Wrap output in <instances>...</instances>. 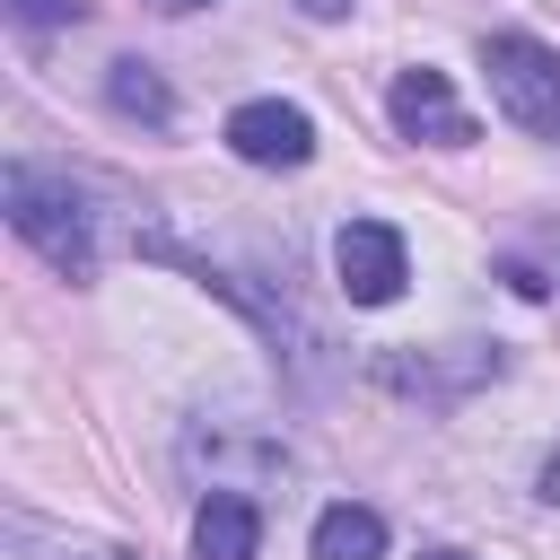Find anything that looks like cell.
<instances>
[{
	"label": "cell",
	"instance_id": "obj_1",
	"mask_svg": "<svg viewBox=\"0 0 560 560\" xmlns=\"http://www.w3.org/2000/svg\"><path fill=\"white\" fill-rule=\"evenodd\" d=\"M0 210H9V228H18L61 280H96V210H88V192H79L70 175L9 158V175H0Z\"/></svg>",
	"mask_w": 560,
	"mask_h": 560
},
{
	"label": "cell",
	"instance_id": "obj_2",
	"mask_svg": "<svg viewBox=\"0 0 560 560\" xmlns=\"http://www.w3.org/2000/svg\"><path fill=\"white\" fill-rule=\"evenodd\" d=\"M481 70H490V96H499V114H508L516 131L560 140V52H551L542 35H525V26L481 35Z\"/></svg>",
	"mask_w": 560,
	"mask_h": 560
},
{
	"label": "cell",
	"instance_id": "obj_3",
	"mask_svg": "<svg viewBox=\"0 0 560 560\" xmlns=\"http://www.w3.org/2000/svg\"><path fill=\"white\" fill-rule=\"evenodd\" d=\"M184 472H210V490H262V481H280L289 472V446H280V429L271 420H192L184 429Z\"/></svg>",
	"mask_w": 560,
	"mask_h": 560
},
{
	"label": "cell",
	"instance_id": "obj_4",
	"mask_svg": "<svg viewBox=\"0 0 560 560\" xmlns=\"http://www.w3.org/2000/svg\"><path fill=\"white\" fill-rule=\"evenodd\" d=\"M332 271H341V298H350V306H394L402 280H411L402 228H385V219H341V236H332Z\"/></svg>",
	"mask_w": 560,
	"mask_h": 560
},
{
	"label": "cell",
	"instance_id": "obj_5",
	"mask_svg": "<svg viewBox=\"0 0 560 560\" xmlns=\"http://www.w3.org/2000/svg\"><path fill=\"white\" fill-rule=\"evenodd\" d=\"M508 359H499V341H455V350H385L376 359V376L394 385V394H420V402H455V394H472V385H490Z\"/></svg>",
	"mask_w": 560,
	"mask_h": 560
},
{
	"label": "cell",
	"instance_id": "obj_6",
	"mask_svg": "<svg viewBox=\"0 0 560 560\" xmlns=\"http://www.w3.org/2000/svg\"><path fill=\"white\" fill-rule=\"evenodd\" d=\"M385 114H394V131H402V140H429V149H472V114L455 105L446 70H429V61H411V70L394 79Z\"/></svg>",
	"mask_w": 560,
	"mask_h": 560
},
{
	"label": "cell",
	"instance_id": "obj_7",
	"mask_svg": "<svg viewBox=\"0 0 560 560\" xmlns=\"http://www.w3.org/2000/svg\"><path fill=\"white\" fill-rule=\"evenodd\" d=\"M245 166H306L315 158V122H306V105H280V96H245L236 114H228V131H219Z\"/></svg>",
	"mask_w": 560,
	"mask_h": 560
},
{
	"label": "cell",
	"instance_id": "obj_8",
	"mask_svg": "<svg viewBox=\"0 0 560 560\" xmlns=\"http://www.w3.org/2000/svg\"><path fill=\"white\" fill-rule=\"evenodd\" d=\"M262 551V508L245 490H201L192 508V560H254Z\"/></svg>",
	"mask_w": 560,
	"mask_h": 560
},
{
	"label": "cell",
	"instance_id": "obj_9",
	"mask_svg": "<svg viewBox=\"0 0 560 560\" xmlns=\"http://www.w3.org/2000/svg\"><path fill=\"white\" fill-rule=\"evenodd\" d=\"M105 105H114L122 122H149V131H166V122H175V88H166V79H158V61H140V52L105 61Z\"/></svg>",
	"mask_w": 560,
	"mask_h": 560
},
{
	"label": "cell",
	"instance_id": "obj_10",
	"mask_svg": "<svg viewBox=\"0 0 560 560\" xmlns=\"http://www.w3.org/2000/svg\"><path fill=\"white\" fill-rule=\"evenodd\" d=\"M306 551H315V560H385V516H376L368 499H332V508L315 516Z\"/></svg>",
	"mask_w": 560,
	"mask_h": 560
},
{
	"label": "cell",
	"instance_id": "obj_11",
	"mask_svg": "<svg viewBox=\"0 0 560 560\" xmlns=\"http://www.w3.org/2000/svg\"><path fill=\"white\" fill-rule=\"evenodd\" d=\"M9 18H18L26 35H52V26H79L88 0H9Z\"/></svg>",
	"mask_w": 560,
	"mask_h": 560
},
{
	"label": "cell",
	"instance_id": "obj_12",
	"mask_svg": "<svg viewBox=\"0 0 560 560\" xmlns=\"http://www.w3.org/2000/svg\"><path fill=\"white\" fill-rule=\"evenodd\" d=\"M70 560H140V551H122V542H88V551H70Z\"/></svg>",
	"mask_w": 560,
	"mask_h": 560
},
{
	"label": "cell",
	"instance_id": "obj_13",
	"mask_svg": "<svg viewBox=\"0 0 560 560\" xmlns=\"http://www.w3.org/2000/svg\"><path fill=\"white\" fill-rule=\"evenodd\" d=\"M298 9H306V18H341L350 0H298Z\"/></svg>",
	"mask_w": 560,
	"mask_h": 560
},
{
	"label": "cell",
	"instance_id": "obj_14",
	"mask_svg": "<svg viewBox=\"0 0 560 560\" xmlns=\"http://www.w3.org/2000/svg\"><path fill=\"white\" fill-rule=\"evenodd\" d=\"M149 9H166V18H184V9H210V0H149Z\"/></svg>",
	"mask_w": 560,
	"mask_h": 560
},
{
	"label": "cell",
	"instance_id": "obj_15",
	"mask_svg": "<svg viewBox=\"0 0 560 560\" xmlns=\"http://www.w3.org/2000/svg\"><path fill=\"white\" fill-rule=\"evenodd\" d=\"M420 560H472V551H455V542H438V551H420Z\"/></svg>",
	"mask_w": 560,
	"mask_h": 560
}]
</instances>
